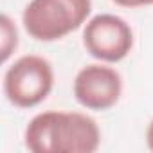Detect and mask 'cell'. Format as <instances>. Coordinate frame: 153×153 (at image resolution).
<instances>
[{
  "label": "cell",
  "mask_w": 153,
  "mask_h": 153,
  "mask_svg": "<svg viewBox=\"0 0 153 153\" xmlns=\"http://www.w3.org/2000/svg\"><path fill=\"white\" fill-rule=\"evenodd\" d=\"M25 148L33 153H92L99 148L97 123L81 112H42L24 133Z\"/></svg>",
  "instance_id": "cell-1"
},
{
  "label": "cell",
  "mask_w": 153,
  "mask_h": 153,
  "mask_svg": "<svg viewBox=\"0 0 153 153\" xmlns=\"http://www.w3.org/2000/svg\"><path fill=\"white\" fill-rule=\"evenodd\" d=\"M92 11V0H31L22 22L27 34L38 42L61 40L79 29Z\"/></svg>",
  "instance_id": "cell-2"
},
{
  "label": "cell",
  "mask_w": 153,
  "mask_h": 153,
  "mask_svg": "<svg viewBox=\"0 0 153 153\" xmlns=\"http://www.w3.org/2000/svg\"><path fill=\"white\" fill-rule=\"evenodd\" d=\"M54 85L52 65L36 54L18 58L4 74V94L18 108H33L47 99Z\"/></svg>",
  "instance_id": "cell-3"
},
{
  "label": "cell",
  "mask_w": 153,
  "mask_h": 153,
  "mask_svg": "<svg viewBox=\"0 0 153 153\" xmlns=\"http://www.w3.org/2000/svg\"><path fill=\"white\" fill-rule=\"evenodd\" d=\"M83 45L96 59L117 63L130 54L133 47V31L121 16L97 15L85 25Z\"/></svg>",
  "instance_id": "cell-4"
},
{
  "label": "cell",
  "mask_w": 153,
  "mask_h": 153,
  "mask_svg": "<svg viewBox=\"0 0 153 153\" xmlns=\"http://www.w3.org/2000/svg\"><path fill=\"white\" fill-rule=\"evenodd\" d=\"M123 92L121 74L106 65L92 63L83 67L74 79V97L87 110H108L112 108Z\"/></svg>",
  "instance_id": "cell-5"
},
{
  "label": "cell",
  "mask_w": 153,
  "mask_h": 153,
  "mask_svg": "<svg viewBox=\"0 0 153 153\" xmlns=\"http://www.w3.org/2000/svg\"><path fill=\"white\" fill-rule=\"evenodd\" d=\"M0 24H2V61H7V58L18 45V33L7 15H2Z\"/></svg>",
  "instance_id": "cell-6"
},
{
  "label": "cell",
  "mask_w": 153,
  "mask_h": 153,
  "mask_svg": "<svg viewBox=\"0 0 153 153\" xmlns=\"http://www.w3.org/2000/svg\"><path fill=\"white\" fill-rule=\"evenodd\" d=\"M112 2L123 7H140V6H151L153 0H112Z\"/></svg>",
  "instance_id": "cell-7"
},
{
  "label": "cell",
  "mask_w": 153,
  "mask_h": 153,
  "mask_svg": "<svg viewBox=\"0 0 153 153\" xmlns=\"http://www.w3.org/2000/svg\"><path fill=\"white\" fill-rule=\"evenodd\" d=\"M146 142H148V148L153 151V121H151L149 126H148V131H146Z\"/></svg>",
  "instance_id": "cell-8"
}]
</instances>
